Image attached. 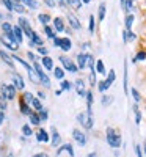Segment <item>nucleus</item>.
Listing matches in <instances>:
<instances>
[{
  "label": "nucleus",
  "instance_id": "50",
  "mask_svg": "<svg viewBox=\"0 0 146 157\" xmlns=\"http://www.w3.org/2000/svg\"><path fill=\"white\" fill-rule=\"evenodd\" d=\"M90 32H94V16H90Z\"/></svg>",
  "mask_w": 146,
  "mask_h": 157
},
{
  "label": "nucleus",
  "instance_id": "26",
  "mask_svg": "<svg viewBox=\"0 0 146 157\" xmlns=\"http://www.w3.org/2000/svg\"><path fill=\"white\" fill-rule=\"evenodd\" d=\"M134 113H135V124L138 126V124L141 123V113H140V110H138L137 104H134Z\"/></svg>",
  "mask_w": 146,
  "mask_h": 157
},
{
  "label": "nucleus",
  "instance_id": "33",
  "mask_svg": "<svg viewBox=\"0 0 146 157\" xmlns=\"http://www.w3.org/2000/svg\"><path fill=\"white\" fill-rule=\"evenodd\" d=\"M22 2L27 5V6H30L32 10H36L38 8V2H36V0H22Z\"/></svg>",
  "mask_w": 146,
  "mask_h": 157
},
{
  "label": "nucleus",
  "instance_id": "42",
  "mask_svg": "<svg viewBox=\"0 0 146 157\" xmlns=\"http://www.w3.org/2000/svg\"><path fill=\"white\" fill-rule=\"evenodd\" d=\"M105 80H107V82H109L110 85H112V83L115 82V71H113V69H110V71H109V77L105 78Z\"/></svg>",
  "mask_w": 146,
  "mask_h": 157
},
{
  "label": "nucleus",
  "instance_id": "3",
  "mask_svg": "<svg viewBox=\"0 0 146 157\" xmlns=\"http://www.w3.org/2000/svg\"><path fill=\"white\" fill-rule=\"evenodd\" d=\"M14 96H16V86L3 83L2 85V98L5 101H11V99H14Z\"/></svg>",
  "mask_w": 146,
  "mask_h": 157
},
{
  "label": "nucleus",
  "instance_id": "22",
  "mask_svg": "<svg viewBox=\"0 0 146 157\" xmlns=\"http://www.w3.org/2000/svg\"><path fill=\"white\" fill-rule=\"evenodd\" d=\"M29 77H30V80H32V82H35V83L41 82V78H39V75H38V72L35 71V68H32V69L29 71Z\"/></svg>",
  "mask_w": 146,
  "mask_h": 157
},
{
  "label": "nucleus",
  "instance_id": "48",
  "mask_svg": "<svg viewBox=\"0 0 146 157\" xmlns=\"http://www.w3.org/2000/svg\"><path fill=\"white\" fill-rule=\"evenodd\" d=\"M124 91H127V64H124Z\"/></svg>",
  "mask_w": 146,
  "mask_h": 157
},
{
  "label": "nucleus",
  "instance_id": "60",
  "mask_svg": "<svg viewBox=\"0 0 146 157\" xmlns=\"http://www.w3.org/2000/svg\"><path fill=\"white\" fill-rule=\"evenodd\" d=\"M143 151H144V154H146V140H144V143H143Z\"/></svg>",
  "mask_w": 146,
  "mask_h": 157
},
{
  "label": "nucleus",
  "instance_id": "15",
  "mask_svg": "<svg viewBox=\"0 0 146 157\" xmlns=\"http://www.w3.org/2000/svg\"><path fill=\"white\" fill-rule=\"evenodd\" d=\"M50 141H52V145H54V146H58V143L61 141V137L57 132L55 127H52V138H50Z\"/></svg>",
  "mask_w": 146,
  "mask_h": 157
},
{
  "label": "nucleus",
  "instance_id": "49",
  "mask_svg": "<svg viewBox=\"0 0 146 157\" xmlns=\"http://www.w3.org/2000/svg\"><path fill=\"white\" fill-rule=\"evenodd\" d=\"M39 118H41V120L44 121V120H47V118H49V113H47V110H41V112H39Z\"/></svg>",
  "mask_w": 146,
  "mask_h": 157
},
{
  "label": "nucleus",
  "instance_id": "45",
  "mask_svg": "<svg viewBox=\"0 0 146 157\" xmlns=\"http://www.w3.org/2000/svg\"><path fill=\"white\" fill-rule=\"evenodd\" d=\"M130 93H132V96H134L135 104H137V102H140V93H138V91H137L135 88H132V90H130Z\"/></svg>",
  "mask_w": 146,
  "mask_h": 157
},
{
  "label": "nucleus",
  "instance_id": "63",
  "mask_svg": "<svg viewBox=\"0 0 146 157\" xmlns=\"http://www.w3.org/2000/svg\"><path fill=\"white\" fill-rule=\"evenodd\" d=\"M60 2H61V3H63V0H60Z\"/></svg>",
  "mask_w": 146,
  "mask_h": 157
},
{
  "label": "nucleus",
  "instance_id": "56",
  "mask_svg": "<svg viewBox=\"0 0 146 157\" xmlns=\"http://www.w3.org/2000/svg\"><path fill=\"white\" fill-rule=\"evenodd\" d=\"M3 120H5V112H0V124L3 123Z\"/></svg>",
  "mask_w": 146,
  "mask_h": 157
},
{
  "label": "nucleus",
  "instance_id": "54",
  "mask_svg": "<svg viewBox=\"0 0 146 157\" xmlns=\"http://www.w3.org/2000/svg\"><path fill=\"white\" fill-rule=\"evenodd\" d=\"M33 157H49V155H47L46 152H38V154H35Z\"/></svg>",
  "mask_w": 146,
  "mask_h": 157
},
{
  "label": "nucleus",
  "instance_id": "38",
  "mask_svg": "<svg viewBox=\"0 0 146 157\" xmlns=\"http://www.w3.org/2000/svg\"><path fill=\"white\" fill-rule=\"evenodd\" d=\"M32 105L38 110V112H41L43 110V105H41V102H39V99H35L33 98V101H32Z\"/></svg>",
  "mask_w": 146,
  "mask_h": 157
},
{
  "label": "nucleus",
  "instance_id": "55",
  "mask_svg": "<svg viewBox=\"0 0 146 157\" xmlns=\"http://www.w3.org/2000/svg\"><path fill=\"white\" fill-rule=\"evenodd\" d=\"M29 58H30V60H32V61H33V63H35V61H36V57H35V55H33V54H32V52H29Z\"/></svg>",
  "mask_w": 146,
  "mask_h": 157
},
{
  "label": "nucleus",
  "instance_id": "35",
  "mask_svg": "<svg viewBox=\"0 0 146 157\" xmlns=\"http://www.w3.org/2000/svg\"><path fill=\"white\" fill-rule=\"evenodd\" d=\"M38 19H39V22H41V24L47 25V24H49V21H50V16H49V14H39V16H38Z\"/></svg>",
  "mask_w": 146,
  "mask_h": 157
},
{
  "label": "nucleus",
  "instance_id": "27",
  "mask_svg": "<svg viewBox=\"0 0 146 157\" xmlns=\"http://www.w3.org/2000/svg\"><path fill=\"white\" fill-rule=\"evenodd\" d=\"M124 10L127 11V14H132L130 11H134V0H126L124 2Z\"/></svg>",
  "mask_w": 146,
  "mask_h": 157
},
{
  "label": "nucleus",
  "instance_id": "59",
  "mask_svg": "<svg viewBox=\"0 0 146 157\" xmlns=\"http://www.w3.org/2000/svg\"><path fill=\"white\" fill-rule=\"evenodd\" d=\"M88 157H98V155H96V152H90V154H88Z\"/></svg>",
  "mask_w": 146,
  "mask_h": 157
},
{
  "label": "nucleus",
  "instance_id": "21",
  "mask_svg": "<svg viewBox=\"0 0 146 157\" xmlns=\"http://www.w3.org/2000/svg\"><path fill=\"white\" fill-rule=\"evenodd\" d=\"M19 109H21V112H22L24 115H30V113H32V110H30V107H29V104L25 102V101H21Z\"/></svg>",
  "mask_w": 146,
  "mask_h": 157
},
{
  "label": "nucleus",
  "instance_id": "24",
  "mask_svg": "<svg viewBox=\"0 0 146 157\" xmlns=\"http://www.w3.org/2000/svg\"><path fill=\"white\" fill-rule=\"evenodd\" d=\"M29 116H30V123H32L33 126H39V123H41V118H39V115H36V113H30Z\"/></svg>",
  "mask_w": 146,
  "mask_h": 157
},
{
  "label": "nucleus",
  "instance_id": "58",
  "mask_svg": "<svg viewBox=\"0 0 146 157\" xmlns=\"http://www.w3.org/2000/svg\"><path fill=\"white\" fill-rule=\"evenodd\" d=\"M38 96H39V98H41V99H44V98H46V94L43 93V91H39V93H38Z\"/></svg>",
  "mask_w": 146,
  "mask_h": 157
},
{
  "label": "nucleus",
  "instance_id": "2",
  "mask_svg": "<svg viewBox=\"0 0 146 157\" xmlns=\"http://www.w3.org/2000/svg\"><path fill=\"white\" fill-rule=\"evenodd\" d=\"M33 68H35V71L38 72V75H39V78H41V83L46 86V88H50V78L47 77V74L43 71V68H41V64H39L38 61H35L33 63Z\"/></svg>",
  "mask_w": 146,
  "mask_h": 157
},
{
  "label": "nucleus",
  "instance_id": "14",
  "mask_svg": "<svg viewBox=\"0 0 146 157\" xmlns=\"http://www.w3.org/2000/svg\"><path fill=\"white\" fill-rule=\"evenodd\" d=\"M63 152H68L71 157H74V149H72V146H71V145H63V146L57 151V155H61Z\"/></svg>",
  "mask_w": 146,
  "mask_h": 157
},
{
  "label": "nucleus",
  "instance_id": "62",
  "mask_svg": "<svg viewBox=\"0 0 146 157\" xmlns=\"http://www.w3.org/2000/svg\"><path fill=\"white\" fill-rule=\"evenodd\" d=\"M124 2H126V0H121V5H123V6H124Z\"/></svg>",
  "mask_w": 146,
  "mask_h": 157
},
{
  "label": "nucleus",
  "instance_id": "36",
  "mask_svg": "<svg viewBox=\"0 0 146 157\" xmlns=\"http://www.w3.org/2000/svg\"><path fill=\"white\" fill-rule=\"evenodd\" d=\"M96 69H98L99 74H105V68H104L102 60H98V61H96Z\"/></svg>",
  "mask_w": 146,
  "mask_h": 157
},
{
  "label": "nucleus",
  "instance_id": "37",
  "mask_svg": "<svg viewBox=\"0 0 146 157\" xmlns=\"http://www.w3.org/2000/svg\"><path fill=\"white\" fill-rule=\"evenodd\" d=\"M22 134L25 135V137H30L33 132H32V127L29 126V124H25V126H22Z\"/></svg>",
  "mask_w": 146,
  "mask_h": 157
},
{
  "label": "nucleus",
  "instance_id": "19",
  "mask_svg": "<svg viewBox=\"0 0 146 157\" xmlns=\"http://www.w3.org/2000/svg\"><path fill=\"white\" fill-rule=\"evenodd\" d=\"M135 38H137V35H135V33H132L130 30H126V32L123 33V39H124V43H129V41H134Z\"/></svg>",
  "mask_w": 146,
  "mask_h": 157
},
{
  "label": "nucleus",
  "instance_id": "6",
  "mask_svg": "<svg viewBox=\"0 0 146 157\" xmlns=\"http://www.w3.org/2000/svg\"><path fill=\"white\" fill-rule=\"evenodd\" d=\"M72 137H74V140H75L80 146H85V145H86V135L82 132V130L74 129V130H72Z\"/></svg>",
  "mask_w": 146,
  "mask_h": 157
},
{
  "label": "nucleus",
  "instance_id": "31",
  "mask_svg": "<svg viewBox=\"0 0 146 157\" xmlns=\"http://www.w3.org/2000/svg\"><path fill=\"white\" fill-rule=\"evenodd\" d=\"M54 75H55V78H60V80H63V77H64L63 68H55V69H54Z\"/></svg>",
  "mask_w": 146,
  "mask_h": 157
},
{
  "label": "nucleus",
  "instance_id": "61",
  "mask_svg": "<svg viewBox=\"0 0 146 157\" xmlns=\"http://www.w3.org/2000/svg\"><path fill=\"white\" fill-rule=\"evenodd\" d=\"M82 2H83V3H90V2H91V0H82Z\"/></svg>",
  "mask_w": 146,
  "mask_h": 157
},
{
  "label": "nucleus",
  "instance_id": "25",
  "mask_svg": "<svg viewBox=\"0 0 146 157\" xmlns=\"http://www.w3.org/2000/svg\"><path fill=\"white\" fill-rule=\"evenodd\" d=\"M66 2H68V5L74 10H79L82 6V0H66Z\"/></svg>",
  "mask_w": 146,
  "mask_h": 157
},
{
  "label": "nucleus",
  "instance_id": "30",
  "mask_svg": "<svg viewBox=\"0 0 146 157\" xmlns=\"http://www.w3.org/2000/svg\"><path fill=\"white\" fill-rule=\"evenodd\" d=\"M112 102H113V96H102V101H101V104H102L104 107L110 105Z\"/></svg>",
  "mask_w": 146,
  "mask_h": 157
},
{
  "label": "nucleus",
  "instance_id": "12",
  "mask_svg": "<svg viewBox=\"0 0 146 157\" xmlns=\"http://www.w3.org/2000/svg\"><path fill=\"white\" fill-rule=\"evenodd\" d=\"M13 85H14L17 90H24L25 83H24V78L19 74H13Z\"/></svg>",
  "mask_w": 146,
  "mask_h": 157
},
{
  "label": "nucleus",
  "instance_id": "8",
  "mask_svg": "<svg viewBox=\"0 0 146 157\" xmlns=\"http://www.w3.org/2000/svg\"><path fill=\"white\" fill-rule=\"evenodd\" d=\"M19 27L22 29V32H24L25 35H27V36H32L33 30L30 29V24H29V21H27V19L21 17V19H19Z\"/></svg>",
  "mask_w": 146,
  "mask_h": 157
},
{
  "label": "nucleus",
  "instance_id": "40",
  "mask_svg": "<svg viewBox=\"0 0 146 157\" xmlns=\"http://www.w3.org/2000/svg\"><path fill=\"white\" fill-rule=\"evenodd\" d=\"M110 86V83L107 82V80H104V82H99L98 83V88H99V91H105V90H107Z\"/></svg>",
  "mask_w": 146,
  "mask_h": 157
},
{
  "label": "nucleus",
  "instance_id": "29",
  "mask_svg": "<svg viewBox=\"0 0 146 157\" xmlns=\"http://www.w3.org/2000/svg\"><path fill=\"white\" fill-rule=\"evenodd\" d=\"M13 11H17V13H25V8L21 5V2H13Z\"/></svg>",
  "mask_w": 146,
  "mask_h": 157
},
{
  "label": "nucleus",
  "instance_id": "28",
  "mask_svg": "<svg viewBox=\"0 0 146 157\" xmlns=\"http://www.w3.org/2000/svg\"><path fill=\"white\" fill-rule=\"evenodd\" d=\"M134 21H135L134 14H127V17H126V29H127V30L132 29V25H134Z\"/></svg>",
  "mask_w": 146,
  "mask_h": 157
},
{
  "label": "nucleus",
  "instance_id": "53",
  "mask_svg": "<svg viewBox=\"0 0 146 157\" xmlns=\"http://www.w3.org/2000/svg\"><path fill=\"white\" fill-rule=\"evenodd\" d=\"M44 2H46V5H49V6H55V5H57L55 0H44Z\"/></svg>",
  "mask_w": 146,
  "mask_h": 157
},
{
  "label": "nucleus",
  "instance_id": "43",
  "mask_svg": "<svg viewBox=\"0 0 146 157\" xmlns=\"http://www.w3.org/2000/svg\"><path fill=\"white\" fill-rule=\"evenodd\" d=\"M71 88H72V85H71L68 80H63V82H61V90H63V91H69Z\"/></svg>",
  "mask_w": 146,
  "mask_h": 157
},
{
  "label": "nucleus",
  "instance_id": "5",
  "mask_svg": "<svg viewBox=\"0 0 146 157\" xmlns=\"http://www.w3.org/2000/svg\"><path fill=\"white\" fill-rule=\"evenodd\" d=\"M60 61H61V64H63V68H64V69H68L69 72H77V71H79L77 64H75L74 61H71L69 58H66V57H60Z\"/></svg>",
  "mask_w": 146,
  "mask_h": 157
},
{
  "label": "nucleus",
  "instance_id": "47",
  "mask_svg": "<svg viewBox=\"0 0 146 157\" xmlns=\"http://www.w3.org/2000/svg\"><path fill=\"white\" fill-rule=\"evenodd\" d=\"M2 3L8 8V11H13V0H2Z\"/></svg>",
  "mask_w": 146,
  "mask_h": 157
},
{
  "label": "nucleus",
  "instance_id": "32",
  "mask_svg": "<svg viewBox=\"0 0 146 157\" xmlns=\"http://www.w3.org/2000/svg\"><path fill=\"white\" fill-rule=\"evenodd\" d=\"M13 60H16V61H19V63H21V64H22V66H24L25 69H27V71H30V69H32V66H30V64H29L27 61H24L22 58H19V57H16V55H14V57H13Z\"/></svg>",
  "mask_w": 146,
  "mask_h": 157
},
{
  "label": "nucleus",
  "instance_id": "11",
  "mask_svg": "<svg viewBox=\"0 0 146 157\" xmlns=\"http://www.w3.org/2000/svg\"><path fill=\"white\" fill-rule=\"evenodd\" d=\"M61 50H64V52H68V50H71V47H72V43H71V39L69 38H60V46H58Z\"/></svg>",
  "mask_w": 146,
  "mask_h": 157
},
{
  "label": "nucleus",
  "instance_id": "64",
  "mask_svg": "<svg viewBox=\"0 0 146 157\" xmlns=\"http://www.w3.org/2000/svg\"><path fill=\"white\" fill-rule=\"evenodd\" d=\"M8 157H13V155H8Z\"/></svg>",
  "mask_w": 146,
  "mask_h": 157
},
{
  "label": "nucleus",
  "instance_id": "16",
  "mask_svg": "<svg viewBox=\"0 0 146 157\" xmlns=\"http://www.w3.org/2000/svg\"><path fill=\"white\" fill-rule=\"evenodd\" d=\"M77 68H80V69L86 68V55H83V54L77 55Z\"/></svg>",
  "mask_w": 146,
  "mask_h": 157
},
{
  "label": "nucleus",
  "instance_id": "1",
  "mask_svg": "<svg viewBox=\"0 0 146 157\" xmlns=\"http://www.w3.org/2000/svg\"><path fill=\"white\" fill-rule=\"evenodd\" d=\"M121 134L118 132L116 129H113V127H109L107 129V143L112 146V148H119L121 146Z\"/></svg>",
  "mask_w": 146,
  "mask_h": 157
},
{
  "label": "nucleus",
  "instance_id": "52",
  "mask_svg": "<svg viewBox=\"0 0 146 157\" xmlns=\"http://www.w3.org/2000/svg\"><path fill=\"white\" fill-rule=\"evenodd\" d=\"M135 154H137V157H143V154H141V148H140L138 145H135Z\"/></svg>",
  "mask_w": 146,
  "mask_h": 157
},
{
  "label": "nucleus",
  "instance_id": "7",
  "mask_svg": "<svg viewBox=\"0 0 146 157\" xmlns=\"http://www.w3.org/2000/svg\"><path fill=\"white\" fill-rule=\"evenodd\" d=\"M0 41H2L8 49H11V50H17V47H19V44L14 41V39H11V38H8L6 35H3L2 38H0Z\"/></svg>",
  "mask_w": 146,
  "mask_h": 157
},
{
  "label": "nucleus",
  "instance_id": "18",
  "mask_svg": "<svg viewBox=\"0 0 146 157\" xmlns=\"http://www.w3.org/2000/svg\"><path fill=\"white\" fill-rule=\"evenodd\" d=\"M13 33H14V39H16V43H17V44H19V43H22V29L19 27V25L13 29Z\"/></svg>",
  "mask_w": 146,
  "mask_h": 157
},
{
  "label": "nucleus",
  "instance_id": "10",
  "mask_svg": "<svg viewBox=\"0 0 146 157\" xmlns=\"http://www.w3.org/2000/svg\"><path fill=\"white\" fill-rule=\"evenodd\" d=\"M36 140L41 141V143H47V141L50 140V137H49V134L46 132L44 129H38V132H36Z\"/></svg>",
  "mask_w": 146,
  "mask_h": 157
},
{
  "label": "nucleus",
  "instance_id": "44",
  "mask_svg": "<svg viewBox=\"0 0 146 157\" xmlns=\"http://www.w3.org/2000/svg\"><path fill=\"white\" fill-rule=\"evenodd\" d=\"M22 101H25L27 104H32V101H33V94H32V93H24Z\"/></svg>",
  "mask_w": 146,
  "mask_h": 157
},
{
  "label": "nucleus",
  "instance_id": "4",
  "mask_svg": "<svg viewBox=\"0 0 146 157\" xmlns=\"http://www.w3.org/2000/svg\"><path fill=\"white\" fill-rule=\"evenodd\" d=\"M77 121L80 123L85 129H91L93 127V116H90L88 113H79L77 115Z\"/></svg>",
  "mask_w": 146,
  "mask_h": 157
},
{
  "label": "nucleus",
  "instance_id": "13",
  "mask_svg": "<svg viewBox=\"0 0 146 157\" xmlns=\"http://www.w3.org/2000/svg\"><path fill=\"white\" fill-rule=\"evenodd\" d=\"M68 21H69L71 27H72L74 30H79V29H80V22H79V19H77L74 14H71V13H68Z\"/></svg>",
  "mask_w": 146,
  "mask_h": 157
},
{
  "label": "nucleus",
  "instance_id": "51",
  "mask_svg": "<svg viewBox=\"0 0 146 157\" xmlns=\"http://www.w3.org/2000/svg\"><path fill=\"white\" fill-rule=\"evenodd\" d=\"M38 52H39V54H41V55L47 57V49H46V47H43V46H41V47L38 49Z\"/></svg>",
  "mask_w": 146,
  "mask_h": 157
},
{
  "label": "nucleus",
  "instance_id": "17",
  "mask_svg": "<svg viewBox=\"0 0 146 157\" xmlns=\"http://www.w3.org/2000/svg\"><path fill=\"white\" fill-rule=\"evenodd\" d=\"M0 58H2V60H3V61L8 64L10 68H13V66H14V63H13V58H11L8 54H5L3 50H0Z\"/></svg>",
  "mask_w": 146,
  "mask_h": 157
},
{
  "label": "nucleus",
  "instance_id": "46",
  "mask_svg": "<svg viewBox=\"0 0 146 157\" xmlns=\"http://www.w3.org/2000/svg\"><path fill=\"white\" fill-rule=\"evenodd\" d=\"M90 82H91L93 86L96 85V72H94V69H91V72H90Z\"/></svg>",
  "mask_w": 146,
  "mask_h": 157
},
{
  "label": "nucleus",
  "instance_id": "9",
  "mask_svg": "<svg viewBox=\"0 0 146 157\" xmlns=\"http://www.w3.org/2000/svg\"><path fill=\"white\" fill-rule=\"evenodd\" d=\"M75 91L79 96H86V90H85V82L82 80V78H77L75 80Z\"/></svg>",
  "mask_w": 146,
  "mask_h": 157
},
{
  "label": "nucleus",
  "instance_id": "41",
  "mask_svg": "<svg viewBox=\"0 0 146 157\" xmlns=\"http://www.w3.org/2000/svg\"><path fill=\"white\" fill-rule=\"evenodd\" d=\"M44 32L47 33V36H49V38H52V39L55 38V33H54V30H52V29L49 27V25H44Z\"/></svg>",
  "mask_w": 146,
  "mask_h": 157
},
{
  "label": "nucleus",
  "instance_id": "57",
  "mask_svg": "<svg viewBox=\"0 0 146 157\" xmlns=\"http://www.w3.org/2000/svg\"><path fill=\"white\" fill-rule=\"evenodd\" d=\"M54 44H55V46H57V47H58V46H60V38H57V36H55V38H54Z\"/></svg>",
  "mask_w": 146,
  "mask_h": 157
},
{
  "label": "nucleus",
  "instance_id": "23",
  "mask_svg": "<svg viewBox=\"0 0 146 157\" xmlns=\"http://www.w3.org/2000/svg\"><path fill=\"white\" fill-rule=\"evenodd\" d=\"M54 27H55V30H57V32H63V30H64L63 19H60V17H55V19H54Z\"/></svg>",
  "mask_w": 146,
  "mask_h": 157
},
{
  "label": "nucleus",
  "instance_id": "34",
  "mask_svg": "<svg viewBox=\"0 0 146 157\" xmlns=\"http://www.w3.org/2000/svg\"><path fill=\"white\" fill-rule=\"evenodd\" d=\"M99 21H104V17H105V3H101L99 5Z\"/></svg>",
  "mask_w": 146,
  "mask_h": 157
},
{
  "label": "nucleus",
  "instance_id": "20",
  "mask_svg": "<svg viewBox=\"0 0 146 157\" xmlns=\"http://www.w3.org/2000/svg\"><path fill=\"white\" fill-rule=\"evenodd\" d=\"M43 66L46 68V69H54V60H52L50 57H44L43 58Z\"/></svg>",
  "mask_w": 146,
  "mask_h": 157
},
{
  "label": "nucleus",
  "instance_id": "39",
  "mask_svg": "<svg viewBox=\"0 0 146 157\" xmlns=\"http://www.w3.org/2000/svg\"><path fill=\"white\" fill-rule=\"evenodd\" d=\"M140 60H146V52H138V54L134 57V60H132V61H140Z\"/></svg>",
  "mask_w": 146,
  "mask_h": 157
}]
</instances>
